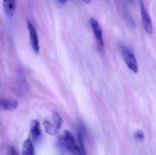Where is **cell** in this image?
<instances>
[{"label": "cell", "mask_w": 156, "mask_h": 155, "mask_svg": "<svg viewBox=\"0 0 156 155\" xmlns=\"http://www.w3.org/2000/svg\"><path fill=\"white\" fill-rule=\"evenodd\" d=\"M119 49L128 68L134 73L138 72V67L136 58L132 51L122 44L119 45Z\"/></svg>", "instance_id": "cell-1"}, {"label": "cell", "mask_w": 156, "mask_h": 155, "mask_svg": "<svg viewBox=\"0 0 156 155\" xmlns=\"http://www.w3.org/2000/svg\"><path fill=\"white\" fill-rule=\"evenodd\" d=\"M140 4L141 16L144 28L147 33L152 34L153 32V24L151 17L146 9L144 2L140 1Z\"/></svg>", "instance_id": "cell-2"}, {"label": "cell", "mask_w": 156, "mask_h": 155, "mask_svg": "<svg viewBox=\"0 0 156 155\" xmlns=\"http://www.w3.org/2000/svg\"><path fill=\"white\" fill-rule=\"evenodd\" d=\"M27 26L30 35L31 45L34 51L38 53L39 51V41L35 27L30 21H27Z\"/></svg>", "instance_id": "cell-3"}, {"label": "cell", "mask_w": 156, "mask_h": 155, "mask_svg": "<svg viewBox=\"0 0 156 155\" xmlns=\"http://www.w3.org/2000/svg\"><path fill=\"white\" fill-rule=\"evenodd\" d=\"M90 23L94 32L98 42V44L100 48H103L104 46L103 37L101 25L94 18H91L90 19Z\"/></svg>", "instance_id": "cell-4"}, {"label": "cell", "mask_w": 156, "mask_h": 155, "mask_svg": "<svg viewBox=\"0 0 156 155\" xmlns=\"http://www.w3.org/2000/svg\"><path fill=\"white\" fill-rule=\"evenodd\" d=\"M18 106V103L16 100L10 98L0 99V108L5 110L12 111L15 110Z\"/></svg>", "instance_id": "cell-5"}, {"label": "cell", "mask_w": 156, "mask_h": 155, "mask_svg": "<svg viewBox=\"0 0 156 155\" xmlns=\"http://www.w3.org/2000/svg\"><path fill=\"white\" fill-rule=\"evenodd\" d=\"M4 10L7 16L12 17L16 8V2L14 0H5L3 3Z\"/></svg>", "instance_id": "cell-6"}, {"label": "cell", "mask_w": 156, "mask_h": 155, "mask_svg": "<svg viewBox=\"0 0 156 155\" xmlns=\"http://www.w3.org/2000/svg\"><path fill=\"white\" fill-rule=\"evenodd\" d=\"M31 133L34 141H37L40 138L41 135L40 123L36 120L32 121L31 124Z\"/></svg>", "instance_id": "cell-7"}, {"label": "cell", "mask_w": 156, "mask_h": 155, "mask_svg": "<svg viewBox=\"0 0 156 155\" xmlns=\"http://www.w3.org/2000/svg\"><path fill=\"white\" fill-rule=\"evenodd\" d=\"M23 155H34V146L31 139H27L23 143Z\"/></svg>", "instance_id": "cell-8"}, {"label": "cell", "mask_w": 156, "mask_h": 155, "mask_svg": "<svg viewBox=\"0 0 156 155\" xmlns=\"http://www.w3.org/2000/svg\"><path fill=\"white\" fill-rule=\"evenodd\" d=\"M122 13L125 19L126 20L127 22H128L131 26L132 27H134L136 25L135 22L132 17L130 12L128 11V8H127L126 5L124 3H122Z\"/></svg>", "instance_id": "cell-9"}, {"label": "cell", "mask_w": 156, "mask_h": 155, "mask_svg": "<svg viewBox=\"0 0 156 155\" xmlns=\"http://www.w3.org/2000/svg\"><path fill=\"white\" fill-rule=\"evenodd\" d=\"M43 124L45 130L48 133L52 136L55 135L57 134L59 130L57 128L55 125L53 124L49 121L46 120H44Z\"/></svg>", "instance_id": "cell-10"}, {"label": "cell", "mask_w": 156, "mask_h": 155, "mask_svg": "<svg viewBox=\"0 0 156 155\" xmlns=\"http://www.w3.org/2000/svg\"><path fill=\"white\" fill-rule=\"evenodd\" d=\"M60 141L68 143H76V139L74 136L69 131H65L61 137Z\"/></svg>", "instance_id": "cell-11"}, {"label": "cell", "mask_w": 156, "mask_h": 155, "mask_svg": "<svg viewBox=\"0 0 156 155\" xmlns=\"http://www.w3.org/2000/svg\"><path fill=\"white\" fill-rule=\"evenodd\" d=\"M52 119L54 122V125L56 126L57 128L59 130L63 125V121L60 115L55 112L52 114Z\"/></svg>", "instance_id": "cell-12"}, {"label": "cell", "mask_w": 156, "mask_h": 155, "mask_svg": "<svg viewBox=\"0 0 156 155\" xmlns=\"http://www.w3.org/2000/svg\"><path fill=\"white\" fill-rule=\"evenodd\" d=\"M77 139L78 146L82 152L83 155H85V148L83 144V138L82 132L81 130L79 129L77 132Z\"/></svg>", "instance_id": "cell-13"}, {"label": "cell", "mask_w": 156, "mask_h": 155, "mask_svg": "<svg viewBox=\"0 0 156 155\" xmlns=\"http://www.w3.org/2000/svg\"><path fill=\"white\" fill-rule=\"evenodd\" d=\"M135 137L136 139L139 142H141L144 140L145 136L143 130H141V129L137 130L136 132Z\"/></svg>", "instance_id": "cell-14"}, {"label": "cell", "mask_w": 156, "mask_h": 155, "mask_svg": "<svg viewBox=\"0 0 156 155\" xmlns=\"http://www.w3.org/2000/svg\"><path fill=\"white\" fill-rule=\"evenodd\" d=\"M9 155H20L14 147H11L9 150Z\"/></svg>", "instance_id": "cell-15"}, {"label": "cell", "mask_w": 156, "mask_h": 155, "mask_svg": "<svg viewBox=\"0 0 156 155\" xmlns=\"http://www.w3.org/2000/svg\"><path fill=\"white\" fill-rule=\"evenodd\" d=\"M59 2L61 3H65V2H66V1H59Z\"/></svg>", "instance_id": "cell-16"}]
</instances>
